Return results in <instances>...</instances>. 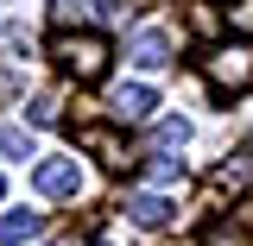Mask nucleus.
<instances>
[{"label":"nucleus","mask_w":253,"mask_h":246,"mask_svg":"<svg viewBox=\"0 0 253 246\" xmlns=\"http://www.w3.org/2000/svg\"><path fill=\"white\" fill-rule=\"evenodd\" d=\"M228 32L253 38V0H234V6H228Z\"/></svg>","instance_id":"nucleus-15"},{"label":"nucleus","mask_w":253,"mask_h":246,"mask_svg":"<svg viewBox=\"0 0 253 246\" xmlns=\"http://www.w3.org/2000/svg\"><path fill=\"white\" fill-rule=\"evenodd\" d=\"M76 145H83V152H95L108 171H126V164H133V158H126V139L114 133V126H76Z\"/></svg>","instance_id":"nucleus-5"},{"label":"nucleus","mask_w":253,"mask_h":246,"mask_svg":"<svg viewBox=\"0 0 253 246\" xmlns=\"http://www.w3.org/2000/svg\"><path fill=\"white\" fill-rule=\"evenodd\" d=\"M209 246H247V227H241V221H228V227L209 221Z\"/></svg>","instance_id":"nucleus-13"},{"label":"nucleus","mask_w":253,"mask_h":246,"mask_svg":"<svg viewBox=\"0 0 253 246\" xmlns=\"http://www.w3.org/2000/svg\"><path fill=\"white\" fill-rule=\"evenodd\" d=\"M152 139H158V145H184V139H190V126H184V120H158Z\"/></svg>","instance_id":"nucleus-16"},{"label":"nucleus","mask_w":253,"mask_h":246,"mask_svg":"<svg viewBox=\"0 0 253 246\" xmlns=\"http://www.w3.org/2000/svg\"><path fill=\"white\" fill-rule=\"evenodd\" d=\"M203 76H209V89H221V95L253 89V44H215V51L203 57Z\"/></svg>","instance_id":"nucleus-2"},{"label":"nucleus","mask_w":253,"mask_h":246,"mask_svg":"<svg viewBox=\"0 0 253 246\" xmlns=\"http://www.w3.org/2000/svg\"><path fill=\"white\" fill-rule=\"evenodd\" d=\"M108 107H114V120H121V126H133V120H146V114H152V89L126 82V89H114V101H108Z\"/></svg>","instance_id":"nucleus-8"},{"label":"nucleus","mask_w":253,"mask_h":246,"mask_svg":"<svg viewBox=\"0 0 253 246\" xmlns=\"http://www.w3.org/2000/svg\"><path fill=\"white\" fill-rule=\"evenodd\" d=\"M51 57H57V70L70 76V82H101L114 51H108V38H101V32H83V26H76V32H57Z\"/></svg>","instance_id":"nucleus-1"},{"label":"nucleus","mask_w":253,"mask_h":246,"mask_svg":"<svg viewBox=\"0 0 253 246\" xmlns=\"http://www.w3.org/2000/svg\"><path fill=\"white\" fill-rule=\"evenodd\" d=\"M0 152L6 158H32V133L26 126H0Z\"/></svg>","instance_id":"nucleus-11"},{"label":"nucleus","mask_w":253,"mask_h":246,"mask_svg":"<svg viewBox=\"0 0 253 246\" xmlns=\"http://www.w3.org/2000/svg\"><path fill=\"white\" fill-rule=\"evenodd\" d=\"M146 183L152 189H184V164H177V158H152V164H146Z\"/></svg>","instance_id":"nucleus-10"},{"label":"nucleus","mask_w":253,"mask_h":246,"mask_svg":"<svg viewBox=\"0 0 253 246\" xmlns=\"http://www.w3.org/2000/svg\"><path fill=\"white\" fill-rule=\"evenodd\" d=\"M38 227H44V221L32 215V209H13V215H0V246H19V240H38Z\"/></svg>","instance_id":"nucleus-9"},{"label":"nucleus","mask_w":253,"mask_h":246,"mask_svg":"<svg viewBox=\"0 0 253 246\" xmlns=\"http://www.w3.org/2000/svg\"><path fill=\"white\" fill-rule=\"evenodd\" d=\"M190 26L203 32V38H215V26H221V19H215V6H196V13H190Z\"/></svg>","instance_id":"nucleus-17"},{"label":"nucleus","mask_w":253,"mask_h":246,"mask_svg":"<svg viewBox=\"0 0 253 246\" xmlns=\"http://www.w3.org/2000/svg\"><path fill=\"white\" fill-rule=\"evenodd\" d=\"M44 246H70V240H44Z\"/></svg>","instance_id":"nucleus-19"},{"label":"nucleus","mask_w":253,"mask_h":246,"mask_svg":"<svg viewBox=\"0 0 253 246\" xmlns=\"http://www.w3.org/2000/svg\"><path fill=\"white\" fill-rule=\"evenodd\" d=\"M247 177H253V152H234V158H221L215 171H209V189H228V196H234V189H247Z\"/></svg>","instance_id":"nucleus-7"},{"label":"nucleus","mask_w":253,"mask_h":246,"mask_svg":"<svg viewBox=\"0 0 253 246\" xmlns=\"http://www.w3.org/2000/svg\"><path fill=\"white\" fill-rule=\"evenodd\" d=\"M126 57L139 63V70H165V63H171V38H165V32H133Z\"/></svg>","instance_id":"nucleus-6"},{"label":"nucleus","mask_w":253,"mask_h":246,"mask_svg":"<svg viewBox=\"0 0 253 246\" xmlns=\"http://www.w3.org/2000/svg\"><path fill=\"white\" fill-rule=\"evenodd\" d=\"M121 209H126L133 221H139V227H165V221L177 215L171 189H152V183H146V189H126V202H121Z\"/></svg>","instance_id":"nucleus-3"},{"label":"nucleus","mask_w":253,"mask_h":246,"mask_svg":"<svg viewBox=\"0 0 253 246\" xmlns=\"http://www.w3.org/2000/svg\"><path fill=\"white\" fill-rule=\"evenodd\" d=\"M89 19V0H57V32H76Z\"/></svg>","instance_id":"nucleus-12"},{"label":"nucleus","mask_w":253,"mask_h":246,"mask_svg":"<svg viewBox=\"0 0 253 246\" xmlns=\"http://www.w3.org/2000/svg\"><path fill=\"white\" fill-rule=\"evenodd\" d=\"M26 120L32 126H57V95H38V101L26 107Z\"/></svg>","instance_id":"nucleus-14"},{"label":"nucleus","mask_w":253,"mask_h":246,"mask_svg":"<svg viewBox=\"0 0 253 246\" xmlns=\"http://www.w3.org/2000/svg\"><path fill=\"white\" fill-rule=\"evenodd\" d=\"M234 221H241V227L253 234V202H241V209H234Z\"/></svg>","instance_id":"nucleus-18"},{"label":"nucleus","mask_w":253,"mask_h":246,"mask_svg":"<svg viewBox=\"0 0 253 246\" xmlns=\"http://www.w3.org/2000/svg\"><path fill=\"white\" fill-rule=\"evenodd\" d=\"M32 183H38V196H76L83 189V164L76 158H44L32 171Z\"/></svg>","instance_id":"nucleus-4"},{"label":"nucleus","mask_w":253,"mask_h":246,"mask_svg":"<svg viewBox=\"0 0 253 246\" xmlns=\"http://www.w3.org/2000/svg\"><path fill=\"white\" fill-rule=\"evenodd\" d=\"M0 196H6V183H0Z\"/></svg>","instance_id":"nucleus-20"}]
</instances>
